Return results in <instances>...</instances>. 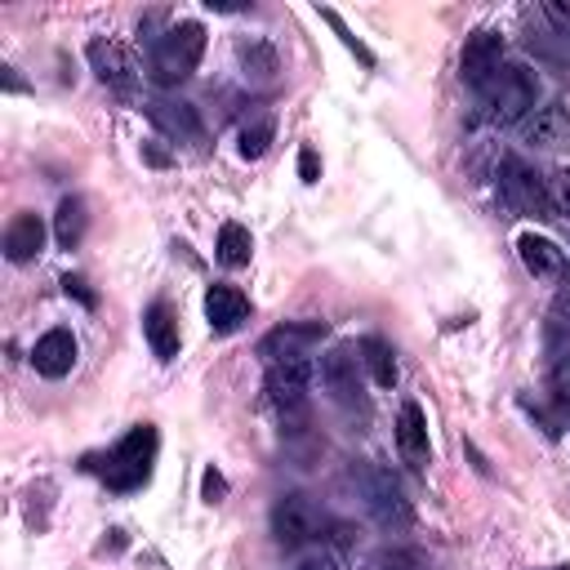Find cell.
<instances>
[{"label": "cell", "mask_w": 570, "mask_h": 570, "mask_svg": "<svg viewBox=\"0 0 570 570\" xmlns=\"http://www.w3.org/2000/svg\"><path fill=\"white\" fill-rule=\"evenodd\" d=\"M517 254H521V263H525V272H530V276L552 281V276H561V272H566V254H561L548 236L521 232V236H517Z\"/></svg>", "instance_id": "18"}, {"label": "cell", "mask_w": 570, "mask_h": 570, "mask_svg": "<svg viewBox=\"0 0 570 570\" xmlns=\"http://www.w3.org/2000/svg\"><path fill=\"white\" fill-rule=\"evenodd\" d=\"M223 494H227V476L218 468H205L200 472V499L205 503H223Z\"/></svg>", "instance_id": "27"}, {"label": "cell", "mask_w": 570, "mask_h": 570, "mask_svg": "<svg viewBox=\"0 0 570 570\" xmlns=\"http://www.w3.org/2000/svg\"><path fill=\"white\" fill-rule=\"evenodd\" d=\"M312 374H316V365H312V356H307V352L267 361V383H263V387H267V401H272L281 414L303 410L307 387H312Z\"/></svg>", "instance_id": "5"}, {"label": "cell", "mask_w": 570, "mask_h": 570, "mask_svg": "<svg viewBox=\"0 0 570 570\" xmlns=\"http://www.w3.org/2000/svg\"><path fill=\"white\" fill-rule=\"evenodd\" d=\"M298 570H338V561H330V557H307Z\"/></svg>", "instance_id": "34"}, {"label": "cell", "mask_w": 570, "mask_h": 570, "mask_svg": "<svg viewBox=\"0 0 570 570\" xmlns=\"http://www.w3.org/2000/svg\"><path fill=\"white\" fill-rule=\"evenodd\" d=\"M316 338H325V325H281V330H272L267 338H263V356L267 361H276V356H298V352H307V343H316Z\"/></svg>", "instance_id": "19"}, {"label": "cell", "mask_w": 570, "mask_h": 570, "mask_svg": "<svg viewBox=\"0 0 570 570\" xmlns=\"http://www.w3.org/2000/svg\"><path fill=\"white\" fill-rule=\"evenodd\" d=\"M325 530V517L321 508L307 499V494H281L276 508H272V534L281 548H298V543H312L321 539Z\"/></svg>", "instance_id": "7"}, {"label": "cell", "mask_w": 570, "mask_h": 570, "mask_svg": "<svg viewBox=\"0 0 570 570\" xmlns=\"http://www.w3.org/2000/svg\"><path fill=\"white\" fill-rule=\"evenodd\" d=\"M85 53H89V67L102 85H111V89H134L138 85V58H134L129 45H120L111 36H94Z\"/></svg>", "instance_id": "9"}, {"label": "cell", "mask_w": 570, "mask_h": 570, "mask_svg": "<svg viewBox=\"0 0 570 570\" xmlns=\"http://www.w3.org/2000/svg\"><path fill=\"white\" fill-rule=\"evenodd\" d=\"M142 111H147V120H151L165 138H174V142H196V138H200V116H196V107L183 102V98H147Z\"/></svg>", "instance_id": "10"}, {"label": "cell", "mask_w": 570, "mask_h": 570, "mask_svg": "<svg viewBox=\"0 0 570 570\" xmlns=\"http://www.w3.org/2000/svg\"><path fill=\"white\" fill-rule=\"evenodd\" d=\"M62 289H67V294H76L85 307H94V303H98V298H94V289H89L80 276H62Z\"/></svg>", "instance_id": "31"}, {"label": "cell", "mask_w": 570, "mask_h": 570, "mask_svg": "<svg viewBox=\"0 0 570 570\" xmlns=\"http://www.w3.org/2000/svg\"><path fill=\"white\" fill-rule=\"evenodd\" d=\"M552 570H570V566H552Z\"/></svg>", "instance_id": "37"}, {"label": "cell", "mask_w": 570, "mask_h": 570, "mask_svg": "<svg viewBox=\"0 0 570 570\" xmlns=\"http://www.w3.org/2000/svg\"><path fill=\"white\" fill-rule=\"evenodd\" d=\"M80 236H85V200H80V196H67V200L58 205V214H53V240H58L62 249H76Z\"/></svg>", "instance_id": "22"}, {"label": "cell", "mask_w": 570, "mask_h": 570, "mask_svg": "<svg viewBox=\"0 0 570 570\" xmlns=\"http://www.w3.org/2000/svg\"><path fill=\"white\" fill-rule=\"evenodd\" d=\"M218 263L223 267H245L249 254H254V240H249V227L245 223H223L218 227Z\"/></svg>", "instance_id": "21"}, {"label": "cell", "mask_w": 570, "mask_h": 570, "mask_svg": "<svg viewBox=\"0 0 570 570\" xmlns=\"http://www.w3.org/2000/svg\"><path fill=\"white\" fill-rule=\"evenodd\" d=\"M200 53H205V27H200V22H174L165 36H156L147 76H151L160 89H174V85H183V80L196 71Z\"/></svg>", "instance_id": "1"}, {"label": "cell", "mask_w": 570, "mask_h": 570, "mask_svg": "<svg viewBox=\"0 0 570 570\" xmlns=\"http://www.w3.org/2000/svg\"><path fill=\"white\" fill-rule=\"evenodd\" d=\"M379 570H419V561H414L410 552H401V548H392V552H383V561H379Z\"/></svg>", "instance_id": "30"}, {"label": "cell", "mask_w": 570, "mask_h": 570, "mask_svg": "<svg viewBox=\"0 0 570 570\" xmlns=\"http://www.w3.org/2000/svg\"><path fill=\"white\" fill-rule=\"evenodd\" d=\"M272 134H276V129H272V120H254V125H245V129H240V142H236V147H240V156H245V160H258V156L267 151Z\"/></svg>", "instance_id": "24"}, {"label": "cell", "mask_w": 570, "mask_h": 570, "mask_svg": "<svg viewBox=\"0 0 570 570\" xmlns=\"http://www.w3.org/2000/svg\"><path fill=\"white\" fill-rule=\"evenodd\" d=\"M40 249H45V223H40V214H31V209L13 214L9 227H4V258L9 263H27Z\"/></svg>", "instance_id": "15"}, {"label": "cell", "mask_w": 570, "mask_h": 570, "mask_svg": "<svg viewBox=\"0 0 570 570\" xmlns=\"http://www.w3.org/2000/svg\"><path fill=\"white\" fill-rule=\"evenodd\" d=\"M534 98H539V76L521 62L512 67H499L494 80L481 89V107H485V120L494 125H517L534 111Z\"/></svg>", "instance_id": "2"}, {"label": "cell", "mask_w": 570, "mask_h": 570, "mask_svg": "<svg viewBox=\"0 0 570 570\" xmlns=\"http://www.w3.org/2000/svg\"><path fill=\"white\" fill-rule=\"evenodd\" d=\"M361 365L370 370V379H374V387H392L396 383V352L379 338V334H370V338H361Z\"/></svg>", "instance_id": "20"}, {"label": "cell", "mask_w": 570, "mask_h": 570, "mask_svg": "<svg viewBox=\"0 0 570 570\" xmlns=\"http://www.w3.org/2000/svg\"><path fill=\"white\" fill-rule=\"evenodd\" d=\"M552 387H557V396L570 405V356H561V365H557V374H552Z\"/></svg>", "instance_id": "32"}, {"label": "cell", "mask_w": 570, "mask_h": 570, "mask_svg": "<svg viewBox=\"0 0 570 570\" xmlns=\"http://www.w3.org/2000/svg\"><path fill=\"white\" fill-rule=\"evenodd\" d=\"M356 352L352 347H330L321 356V383L338 405H356L361 401V379H356Z\"/></svg>", "instance_id": "11"}, {"label": "cell", "mask_w": 570, "mask_h": 570, "mask_svg": "<svg viewBox=\"0 0 570 570\" xmlns=\"http://www.w3.org/2000/svg\"><path fill=\"white\" fill-rule=\"evenodd\" d=\"M525 142L530 147H566L570 142V111L561 102H548L525 116Z\"/></svg>", "instance_id": "17"}, {"label": "cell", "mask_w": 570, "mask_h": 570, "mask_svg": "<svg viewBox=\"0 0 570 570\" xmlns=\"http://www.w3.org/2000/svg\"><path fill=\"white\" fill-rule=\"evenodd\" d=\"M321 18H325V22H330V27L338 31V40H343V45H347V49H352V53H356V58H361L365 67H374V53H370V49H365V45H361V40H356L352 31H347V22H343V18L334 13V9H321Z\"/></svg>", "instance_id": "25"}, {"label": "cell", "mask_w": 570, "mask_h": 570, "mask_svg": "<svg viewBox=\"0 0 570 570\" xmlns=\"http://www.w3.org/2000/svg\"><path fill=\"white\" fill-rule=\"evenodd\" d=\"M31 365H36V374H45V379H62V374H71V365H76V334L71 330H45L40 338H36V347H31Z\"/></svg>", "instance_id": "12"}, {"label": "cell", "mask_w": 570, "mask_h": 570, "mask_svg": "<svg viewBox=\"0 0 570 570\" xmlns=\"http://www.w3.org/2000/svg\"><path fill=\"white\" fill-rule=\"evenodd\" d=\"M0 71H4V89H13V94H18V89H22V80L13 76V67H0Z\"/></svg>", "instance_id": "36"}, {"label": "cell", "mask_w": 570, "mask_h": 570, "mask_svg": "<svg viewBox=\"0 0 570 570\" xmlns=\"http://www.w3.org/2000/svg\"><path fill=\"white\" fill-rule=\"evenodd\" d=\"M142 334H147V347L156 361H174L178 356V316L169 303H151L147 316H142Z\"/></svg>", "instance_id": "16"}, {"label": "cell", "mask_w": 570, "mask_h": 570, "mask_svg": "<svg viewBox=\"0 0 570 570\" xmlns=\"http://www.w3.org/2000/svg\"><path fill=\"white\" fill-rule=\"evenodd\" d=\"M298 178H303V183H316V178H321V156H316L312 147L298 151Z\"/></svg>", "instance_id": "29"}, {"label": "cell", "mask_w": 570, "mask_h": 570, "mask_svg": "<svg viewBox=\"0 0 570 570\" xmlns=\"http://www.w3.org/2000/svg\"><path fill=\"white\" fill-rule=\"evenodd\" d=\"M156 445H160V436H156L151 423L129 428V432L116 441V450L107 454L102 481H107L111 490H138V485H147L151 463H156Z\"/></svg>", "instance_id": "3"}, {"label": "cell", "mask_w": 570, "mask_h": 570, "mask_svg": "<svg viewBox=\"0 0 570 570\" xmlns=\"http://www.w3.org/2000/svg\"><path fill=\"white\" fill-rule=\"evenodd\" d=\"M240 71H245V80L267 85L276 76V49L267 40H245L240 45Z\"/></svg>", "instance_id": "23"}, {"label": "cell", "mask_w": 570, "mask_h": 570, "mask_svg": "<svg viewBox=\"0 0 570 570\" xmlns=\"http://www.w3.org/2000/svg\"><path fill=\"white\" fill-rule=\"evenodd\" d=\"M499 187H503V200L517 209V214H530V218H552V205H548V183L521 160V156H508L499 165Z\"/></svg>", "instance_id": "6"}, {"label": "cell", "mask_w": 570, "mask_h": 570, "mask_svg": "<svg viewBox=\"0 0 570 570\" xmlns=\"http://www.w3.org/2000/svg\"><path fill=\"white\" fill-rule=\"evenodd\" d=\"M548 205L552 214H570V165L548 178Z\"/></svg>", "instance_id": "26"}, {"label": "cell", "mask_w": 570, "mask_h": 570, "mask_svg": "<svg viewBox=\"0 0 570 570\" xmlns=\"http://www.w3.org/2000/svg\"><path fill=\"white\" fill-rule=\"evenodd\" d=\"M543 18H548L561 36H570V0H548V4H543Z\"/></svg>", "instance_id": "28"}, {"label": "cell", "mask_w": 570, "mask_h": 570, "mask_svg": "<svg viewBox=\"0 0 570 570\" xmlns=\"http://www.w3.org/2000/svg\"><path fill=\"white\" fill-rule=\"evenodd\" d=\"M396 450L410 468H423L432 459V445H428V419H423V405L419 401H401V414H396Z\"/></svg>", "instance_id": "13"}, {"label": "cell", "mask_w": 570, "mask_h": 570, "mask_svg": "<svg viewBox=\"0 0 570 570\" xmlns=\"http://www.w3.org/2000/svg\"><path fill=\"white\" fill-rule=\"evenodd\" d=\"M352 481H356V490H361L370 517H374L383 530H405V525L414 521L410 499L401 494V485H396L383 468H374V463H356V468H352Z\"/></svg>", "instance_id": "4"}, {"label": "cell", "mask_w": 570, "mask_h": 570, "mask_svg": "<svg viewBox=\"0 0 570 570\" xmlns=\"http://www.w3.org/2000/svg\"><path fill=\"white\" fill-rule=\"evenodd\" d=\"M499 67H503V36L494 27H476L459 53V80H468L472 89H485Z\"/></svg>", "instance_id": "8"}, {"label": "cell", "mask_w": 570, "mask_h": 570, "mask_svg": "<svg viewBox=\"0 0 570 570\" xmlns=\"http://www.w3.org/2000/svg\"><path fill=\"white\" fill-rule=\"evenodd\" d=\"M552 312H557V321H566V325H570V281L561 285V294H557V307H552Z\"/></svg>", "instance_id": "33"}, {"label": "cell", "mask_w": 570, "mask_h": 570, "mask_svg": "<svg viewBox=\"0 0 570 570\" xmlns=\"http://www.w3.org/2000/svg\"><path fill=\"white\" fill-rule=\"evenodd\" d=\"M205 316L214 334H232L249 321V298L236 285H209L205 289Z\"/></svg>", "instance_id": "14"}, {"label": "cell", "mask_w": 570, "mask_h": 570, "mask_svg": "<svg viewBox=\"0 0 570 570\" xmlns=\"http://www.w3.org/2000/svg\"><path fill=\"white\" fill-rule=\"evenodd\" d=\"M142 156H147V165H169V156H165V151H160V147H147V151H142Z\"/></svg>", "instance_id": "35"}]
</instances>
